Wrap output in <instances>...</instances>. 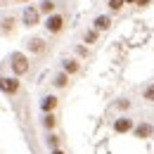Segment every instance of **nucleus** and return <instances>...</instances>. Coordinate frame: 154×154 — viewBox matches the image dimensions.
<instances>
[{"label": "nucleus", "instance_id": "obj_6", "mask_svg": "<svg viewBox=\"0 0 154 154\" xmlns=\"http://www.w3.org/2000/svg\"><path fill=\"white\" fill-rule=\"evenodd\" d=\"M149 135H152V126L149 123H142V126L135 128V137H149Z\"/></svg>", "mask_w": 154, "mask_h": 154}, {"label": "nucleus", "instance_id": "obj_5", "mask_svg": "<svg viewBox=\"0 0 154 154\" xmlns=\"http://www.w3.org/2000/svg\"><path fill=\"white\" fill-rule=\"evenodd\" d=\"M38 14H40V10H26V12H24V21H26L29 26H33V24L38 21Z\"/></svg>", "mask_w": 154, "mask_h": 154}, {"label": "nucleus", "instance_id": "obj_2", "mask_svg": "<svg viewBox=\"0 0 154 154\" xmlns=\"http://www.w3.org/2000/svg\"><path fill=\"white\" fill-rule=\"evenodd\" d=\"M133 121L128 119V116H123V119H116L114 121V131L116 133H128V131H133Z\"/></svg>", "mask_w": 154, "mask_h": 154}, {"label": "nucleus", "instance_id": "obj_20", "mask_svg": "<svg viewBox=\"0 0 154 154\" xmlns=\"http://www.w3.org/2000/svg\"><path fill=\"white\" fill-rule=\"evenodd\" d=\"M19 2H26V0H19Z\"/></svg>", "mask_w": 154, "mask_h": 154}, {"label": "nucleus", "instance_id": "obj_13", "mask_svg": "<svg viewBox=\"0 0 154 154\" xmlns=\"http://www.w3.org/2000/svg\"><path fill=\"white\" fill-rule=\"evenodd\" d=\"M55 85H57V88H64V85H66V74H59V76L55 78Z\"/></svg>", "mask_w": 154, "mask_h": 154}, {"label": "nucleus", "instance_id": "obj_10", "mask_svg": "<svg viewBox=\"0 0 154 154\" xmlns=\"http://www.w3.org/2000/svg\"><path fill=\"white\" fill-rule=\"evenodd\" d=\"M109 24H112L109 17H97V19H95V29H97V31H104V29H109Z\"/></svg>", "mask_w": 154, "mask_h": 154}, {"label": "nucleus", "instance_id": "obj_16", "mask_svg": "<svg viewBox=\"0 0 154 154\" xmlns=\"http://www.w3.org/2000/svg\"><path fill=\"white\" fill-rule=\"evenodd\" d=\"M45 126H48V128H55V116H52V114L45 116Z\"/></svg>", "mask_w": 154, "mask_h": 154}, {"label": "nucleus", "instance_id": "obj_9", "mask_svg": "<svg viewBox=\"0 0 154 154\" xmlns=\"http://www.w3.org/2000/svg\"><path fill=\"white\" fill-rule=\"evenodd\" d=\"M55 107H57V97H45V100H43V112H52V109H55Z\"/></svg>", "mask_w": 154, "mask_h": 154}, {"label": "nucleus", "instance_id": "obj_1", "mask_svg": "<svg viewBox=\"0 0 154 154\" xmlns=\"http://www.w3.org/2000/svg\"><path fill=\"white\" fill-rule=\"evenodd\" d=\"M45 29H48L50 33H59V31L64 29V17H62V14H52V17H48Z\"/></svg>", "mask_w": 154, "mask_h": 154}, {"label": "nucleus", "instance_id": "obj_3", "mask_svg": "<svg viewBox=\"0 0 154 154\" xmlns=\"http://www.w3.org/2000/svg\"><path fill=\"white\" fill-rule=\"evenodd\" d=\"M12 66H14V71H17V74H24V71L29 69L26 57H24V55H19V52H17V55H12Z\"/></svg>", "mask_w": 154, "mask_h": 154}, {"label": "nucleus", "instance_id": "obj_14", "mask_svg": "<svg viewBox=\"0 0 154 154\" xmlns=\"http://www.w3.org/2000/svg\"><path fill=\"white\" fill-rule=\"evenodd\" d=\"M145 100H149V102H154V85H149V88H145Z\"/></svg>", "mask_w": 154, "mask_h": 154}, {"label": "nucleus", "instance_id": "obj_4", "mask_svg": "<svg viewBox=\"0 0 154 154\" xmlns=\"http://www.w3.org/2000/svg\"><path fill=\"white\" fill-rule=\"evenodd\" d=\"M2 88H5V93H17L19 90V81L17 78H2Z\"/></svg>", "mask_w": 154, "mask_h": 154}, {"label": "nucleus", "instance_id": "obj_8", "mask_svg": "<svg viewBox=\"0 0 154 154\" xmlns=\"http://www.w3.org/2000/svg\"><path fill=\"white\" fill-rule=\"evenodd\" d=\"M29 48H31V52H36V55H38V52L45 50V43H43V38H33L31 43H29Z\"/></svg>", "mask_w": 154, "mask_h": 154}, {"label": "nucleus", "instance_id": "obj_11", "mask_svg": "<svg viewBox=\"0 0 154 154\" xmlns=\"http://www.w3.org/2000/svg\"><path fill=\"white\" fill-rule=\"evenodd\" d=\"M76 71H78V62L69 59V62L64 64V74H76Z\"/></svg>", "mask_w": 154, "mask_h": 154}, {"label": "nucleus", "instance_id": "obj_15", "mask_svg": "<svg viewBox=\"0 0 154 154\" xmlns=\"http://www.w3.org/2000/svg\"><path fill=\"white\" fill-rule=\"evenodd\" d=\"M97 40V31H88L85 33V43H95Z\"/></svg>", "mask_w": 154, "mask_h": 154}, {"label": "nucleus", "instance_id": "obj_7", "mask_svg": "<svg viewBox=\"0 0 154 154\" xmlns=\"http://www.w3.org/2000/svg\"><path fill=\"white\" fill-rule=\"evenodd\" d=\"M38 10L43 12V14H48V17H52V10H55V2H52V0H43Z\"/></svg>", "mask_w": 154, "mask_h": 154}, {"label": "nucleus", "instance_id": "obj_17", "mask_svg": "<svg viewBox=\"0 0 154 154\" xmlns=\"http://www.w3.org/2000/svg\"><path fill=\"white\" fill-rule=\"evenodd\" d=\"M149 2H152V0H137V5H140V7H145V5H149Z\"/></svg>", "mask_w": 154, "mask_h": 154}, {"label": "nucleus", "instance_id": "obj_18", "mask_svg": "<svg viewBox=\"0 0 154 154\" xmlns=\"http://www.w3.org/2000/svg\"><path fill=\"white\" fill-rule=\"evenodd\" d=\"M52 154H64V152H62V149H55V152H52Z\"/></svg>", "mask_w": 154, "mask_h": 154}, {"label": "nucleus", "instance_id": "obj_19", "mask_svg": "<svg viewBox=\"0 0 154 154\" xmlns=\"http://www.w3.org/2000/svg\"><path fill=\"white\" fill-rule=\"evenodd\" d=\"M128 2H137V0H128Z\"/></svg>", "mask_w": 154, "mask_h": 154}, {"label": "nucleus", "instance_id": "obj_12", "mask_svg": "<svg viewBox=\"0 0 154 154\" xmlns=\"http://www.w3.org/2000/svg\"><path fill=\"white\" fill-rule=\"evenodd\" d=\"M126 2H128V0H109V10H112V12H119Z\"/></svg>", "mask_w": 154, "mask_h": 154}]
</instances>
